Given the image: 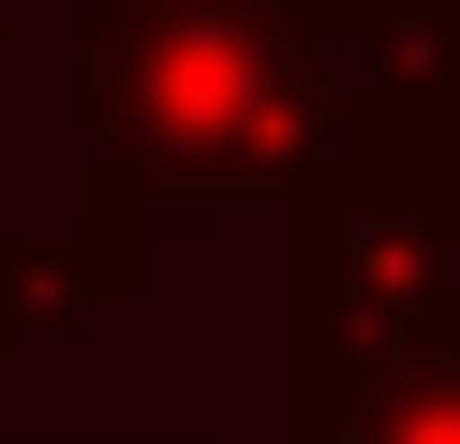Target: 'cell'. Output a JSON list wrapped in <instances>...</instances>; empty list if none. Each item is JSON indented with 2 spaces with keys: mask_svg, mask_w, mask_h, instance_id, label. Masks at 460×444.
I'll return each instance as SVG.
<instances>
[{
  "mask_svg": "<svg viewBox=\"0 0 460 444\" xmlns=\"http://www.w3.org/2000/svg\"><path fill=\"white\" fill-rule=\"evenodd\" d=\"M327 163V89L282 0H75V207L208 222L297 207Z\"/></svg>",
  "mask_w": 460,
  "mask_h": 444,
  "instance_id": "obj_1",
  "label": "cell"
},
{
  "mask_svg": "<svg viewBox=\"0 0 460 444\" xmlns=\"http://www.w3.org/2000/svg\"><path fill=\"white\" fill-rule=\"evenodd\" d=\"M134 282H149V237L104 222V207H75V222H0V355L90 341L104 311H134Z\"/></svg>",
  "mask_w": 460,
  "mask_h": 444,
  "instance_id": "obj_4",
  "label": "cell"
},
{
  "mask_svg": "<svg viewBox=\"0 0 460 444\" xmlns=\"http://www.w3.org/2000/svg\"><path fill=\"white\" fill-rule=\"evenodd\" d=\"M31 444H193V430H31Z\"/></svg>",
  "mask_w": 460,
  "mask_h": 444,
  "instance_id": "obj_6",
  "label": "cell"
},
{
  "mask_svg": "<svg viewBox=\"0 0 460 444\" xmlns=\"http://www.w3.org/2000/svg\"><path fill=\"white\" fill-rule=\"evenodd\" d=\"M0 59H15V0H0Z\"/></svg>",
  "mask_w": 460,
  "mask_h": 444,
  "instance_id": "obj_7",
  "label": "cell"
},
{
  "mask_svg": "<svg viewBox=\"0 0 460 444\" xmlns=\"http://www.w3.org/2000/svg\"><path fill=\"white\" fill-rule=\"evenodd\" d=\"M268 444H460V326H430L386 385H357L327 414H268Z\"/></svg>",
  "mask_w": 460,
  "mask_h": 444,
  "instance_id": "obj_5",
  "label": "cell"
},
{
  "mask_svg": "<svg viewBox=\"0 0 460 444\" xmlns=\"http://www.w3.org/2000/svg\"><path fill=\"white\" fill-rule=\"evenodd\" d=\"M327 118H460V0H282Z\"/></svg>",
  "mask_w": 460,
  "mask_h": 444,
  "instance_id": "obj_3",
  "label": "cell"
},
{
  "mask_svg": "<svg viewBox=\"0 0 460 444\" xmlns=\"http://www.w3.org/2000/svg\"><path fill=\"white\" fill-rule=\"evenodd\" d=\"M460 326V118H327V163L282 207L268 414H327Z\"/></svg>",
  "mask_w": 460,
  "mask_h": 444,
  "instance_id": "obj_2",
  "label": "cell"
},
{
  "mask_svg": "<svg viewBox=\"0 0 460 444\" xmlns=\"http://www.w3.org/2000/svg\"><path fill=\"white\" fill-rule=\"evenodd\" d=\"M0 444H31V430H0Z\"/></svg>",
  "mask_w": 460,
  "mask_h": 444,
  "instance_id": "obj_8",
  "label": "cell"
}]
</instances>
